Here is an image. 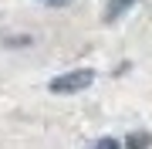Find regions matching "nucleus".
Returning <instances> with one entry per match:
<instances>
[{
	"mask_svg": "<svg viewBox=\"0 0 152 149\" xmlns=\"http://www.w3.org/2000/svg\"><path fill=\"white\" fill-rule=\"evenodd\" d=\"M91 149H122V142H118V139H112V136H105V139H98Z\"/></svg>",
	"mask_w": 152,
	"mask_h": 149,
	"instance_id": "20e7f679",
	"label": "nucleus"
},
{
	"mask_svg": "<svg viewBox=\"0 0 152 149\" xmlns=\"http://www.w3.org/2000/svg\"><path fill=\"white\" fill-rule=\"evenodd\" d=\"M51 4H54V0H51Z\"/></svg>",
	"mask_w": 152,
	"mask_h": 149,
	"instance_id": "39448f33",
	"label": "nucleus"
},
{
	"mask_svg": "<svg viewBox=\"0 0 152 149\" xmlns=\"http://www.w3.org/2000/svg\"><path fill=\"white\" fill-rule=\"evenodd\" d=\"M125 146H129V149H149V146H152V136H149V132H129Z\"/></svg>",
	"mask_w": 152,
	"mask_h": 149,
	"instance_id": "7ed1b4c3",
	"label": "nucleus"
},
{
	"mask_svg": "<svg viewBox=\"0 0 152 149\" xmlns=\"http://www.w3.org/2000/svg\"><path fill=\"white\" fill-rule=\"evenodd\" d=\"M139 4V0H108V4H105V21H118V17L125 14V10H129V7H135Z\"/></svg>",
	"mask_w": 152,
	"mask_h": 149,
	"instance_id": "f03ea898",
	"label": "nucleus"
},
{
	"mask_svg": "<svg viewBox=\"0 0 152 149\" xmlns=\"http://www.w3.org/2000/svg\"><path fill=\"white\" fill-rule=\"evenodd\" d=\"M91 81H95V71H91V68H75V71H64V75L51 78V81H48V92H54V95H75V92H85Z\"/></svg>",
	"mask_w": 152,
	"mask_h": 149,
	"instance_id": "f257e3e1",
	"label": "nucleus"
}]
</instances>
